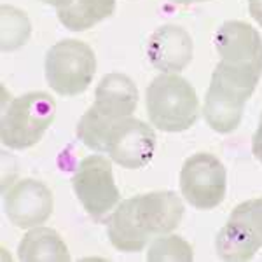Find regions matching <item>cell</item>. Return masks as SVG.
Returning a JSON list of instances; mask_svg holds the SVG:
<instances>
[{
  "mask_svg": "<svg viewBox=\"0 0 262 262\" xmlns=\"http://www.w3.org/2000/svg\"><path fill=\"white\" fill-rule=\"evenodd\" d=\"M184 217V203L173 191H154L121 201L107 222L111 243L121 252H140L150 238L171 232Z\"/></svg>",
  "mask_w": 262,
  "mask_h": 262,
  "instance_id": "obj_1",
  "label": "cell"
},
{
  "mask_svg": "<svg viewBox=\"0 0 262 262\" xmlns=\"http://www.w3.org/2000/svg\"><path fill=\"white\" fill-rule=\"evenodd\" d=\"M221 61L212 77L252 93L262 77V39L245 21H226L215 35Z\"/></svg>",
  "mask_w": 262,
  "mask_h": 262,
  "instance_id": "obj_2",
  "label": "cell"
},
{
  "mask_svg": "<svg viewBox=\"0 0 262 262\" xmlns=\"http://www.w3.org/2000/svg\"><path fill=\"white\" fill-rule=\"evenodd\" d=\"M138 91L124 74H107L96 88L95 103L84 112L77 124V137L88 149L103 152L107 129L116 121L137 111Z\"/></svg>",
  "mask_w": 262,
  "mask_h": 262,
  "instance_id": "obj_3",
  "label": "cell"
},
{
  "mask_svg": "<svg viewBox=\"0 0 262 262\" xmlns=\"http://www.w3.org/2000/svg\"><path fill=\"white\" fill-rule=\"evenodd\" d=\"M145 105L152 126L168 133L189 129L200 112L196 90L177 74L158 75L147 86Z\"/></svg>",
  "mask_w": 262,
  "mask_h": 262,
  "instance_id": "obj_4",
  "label": "cell"
},
{
  "mask_svg": "<svg viewBox=\"0 0 262 262\" xmlns=\"http://www.w3.org/2000/svg\"><path fill=\"white\" fill-rule=\"evenodd\" d=\"M56 103L44 91H30L18 96L4 111L0 137L9 149L25 150L35 145L54 121Z\"/></svg>",
  "mask_w": 262,
  "mask_h": 262,
  "instance_id": "obj_5",
  "label": "cell"
},
{
  "mask_svg": "<svg viewBox=\"0 0 262 262\" xmlns=\"http://www.w3.org/2000/svg\"><path fill=\"white\" fill-rule=\"evenodd\" d=\"M46 79L61 96H77L90 88L96 74V56L88 44L75 39L60 40L46 54Z\"/></svg>",
  "mask_w": 262,
  "mask_h": 262,
  "instance_id": "obj_6",
  "label": "cell"
},
{
  "mask_svg": "<svg viewBox=\"0 0 262 262\" xmlns=\"http://www.w3.org/2000/svg\"><path fill=\"white\" fill-rule=\"evenodd\" d=\"M72 187L88 215L98 222L112 213L121 200L112 164L100 154L88 156L77 164L72 177Z\"/></svg>",
  "mask_w": 262,
  "mask_h": 262,
  "instance_id": "obj_7",
  "label": "cell"
},
{
  "mask_svg": "<svg viewBox=\"0 0 262 262\" xmlns=\"http://www.w3.org/2000/svg\"><path fill=\"white\" fill-rule=\"evenodd\" d=\"M222 260L245 262L262 248V198L248 200L232 210L229 221L215 239Z\"/></svg>",
  "mask_w": 262,
  "mask_h": 262,
  "instance_id": "obj_8",
  "label": "cell"
},
{
  "mask_svg": "<svg viewBox=\"0 0 262 262\" xmlns=\"http://www.w3.org/2000/svg\"><path fill=\"white\" fill-rule=\"evenodd\" d=\"M226 168L208 152H198L185 159L180 170V191L196 210H213L226 198Z\"/></svg>",
  "mask_w": 262,
  "mask_h": 262,
  "instance_id": "obj_9",
  "label": "cell"
},
{
  "mask_svg": "<svg viewBox=\"0 0 262 262\" xmlns=\"http://www.w3.org/2000/svg\"><path fill=\"white\" fill-rule=\"evenodd\" d=\"M156 133L147 122L122 117L107 129L103 152L126 170H138L150 163L156 150Z\"/></svg>",
  "mask_w": 262,
  "mask_h": 262,
  "instance_id": "obj_10",
  "label": "cell"
},
{
  "mask_svg": "<svg viewBox=\"0 0 262 262\" xmlns=\"http://www.w3.org/2000/svg\"><path fill=\"white\" fill-rule=\"evenodd\" d=\"M53 194L44 182L18 179L4 184V210L11 224L19 229L44 224L53 213Z\"/></svg>",
  "mask_w": 262,
  "mask_h": 262,
  "instance_id": "obj_11",
  "label": "cell"
},
{
  "mask_svg": "<svg viewBox=\"0 0 262 262\" xmlns=\"http://www.w3.org/2000/svg\"><path fill=\"white\" fill-rule=\"evenodd\" d=\"M192 39L179 25H163L150 35L147 56L152 67L164 72H180L192 60Z\"/></svg>",
  "mask_w": 262,
  "mask_h": 262,
  "instance_id": "obj_12",
  "label": "cell"
},
{
  "mask_svg": "<svg viewBox=\"0 0 262 262\" xmlns=\"http://www.w3.org/2000/svg\"><path fill=\"white\" fill-rule=\"evenodd\" d=\"M247 101V95L212 81L203 107L206 124L217 133H231L242 122Z\"/></svg>",
  "mask_w": 262,
  "mask_h": 262,
  "instance_id": "obj_13",
  "label": "cell"
},
{
  "mask_svg": "<svg viewBox=\"0 0 262 262\" xmlns=\"http://www.w3.org/2000/svg\"><path fill=\"white\" fill-rule=\"evenodd\" d=\"M18 259L21 262H69L70 253L56 231L37 226L19 242Z\"/></svg>",
  "mask_w": 262,
  "mask_h": 262,
  "instance_id": "obj_14",
  "label": "cell"
},
{
  "mask_svg": "<svg viewBox=\"0 0 262 262\" xmlns=\"http://www.w3.org/2000/svg\"><path fill=\"white\" fill-rule=\"evenodd\" d=\"M116 11V0H72L58 9V19L72 32L90 30L96 23L111 18Z\"/></svg>",
  "mask_w": 262,
  "mask_h": 262,
  "instance_id": "obj_15",
  "label": "cell"
},
{
  "mask_svg": "<svg viewBox=\"0 0 262 262\" xmlns=\"http://www.w3.org/2000/svg\"><path fill=\"white\" fill-rule=\"evenodd\" d=\"M30 37V21L16 7L2 6V49L14 51L27 44Z\"/></svg>",
  "mask_w": 262,
  "mask_h": 262,
  "instance_id": "obj_16",
  "label": "cell"
},
{
  "mask_svg": "<svg viewBox=\"0 0 262 262\" xmlns=\"http://www.w3.org/2000/svg\"><path fill=\"white\" fill-rule=\"evenodd\" d=\"M194 259L192 247L180 236H163L156 238L150 243L149 252H147V260L149 262H191Z\"/></svg>",
  "mask_w": 262,
  "mask_h": 262,
  "instance_id": "obj_17",
  "label": "cell"
},
{
  "mask_svg": "<svg viewBox=\"0 0 262 262\" xmlns=\"http://www.w3.org/2000/svg\"><path fill=\"white\" fill-rule=\"evenodd\" d=\"M252 152H253V156L262 163V114H260L259 128H257L255 135H253V138H252Z\"/></svg>",
  "mask_w": 262,
  "mask_h": 262,
  "instance_id": "obj_18",
  "label": "cell"
},
{
  "mask_svg": "<svg viewBox=\"0 0 262 262\" xmlns=\"http://www.w3.org/2000/svg\"><path fill=\"white\" fill-rule=\"evenodd\" d=\"M248 9L252 18L262 27V0H248Z\"/></svg>",
  "mask_w": 262,
  "mask_h": 262,
  "instance_id": "obj_19",
  "label": "cell"
},
{
  "mask_svg": "<svg viewBox=\"0 0 262 262\" xmlns=\"http://www.w3.org/2000/svg\"><path fill=\"white\" fill-rule=\"evenodd\" d=\"M44 4H48V6H54V7H63V6H67V4H70L72 0H42Z\"/></svg>",
  "mask_w": 262,
  "mask_h": 262,
  "instance_id": "obj_20",
  "label": "cell"
},
{
  "mask_svg": "<svg viewBox=\"0 0 262 262\" xmlns=\"http://www.w3.org/2000/svg\"><path fill=\"white\" fill-rule=\"evenodd\" d=\"M171 2L184 4V6H187V4H192V2H208V0H171Z\"/></svg>",
  "mask_w": 262,
  "mask_h": 262,
  "instance_id": "obj_21",
  "label": "cell"
}]
</instances>
